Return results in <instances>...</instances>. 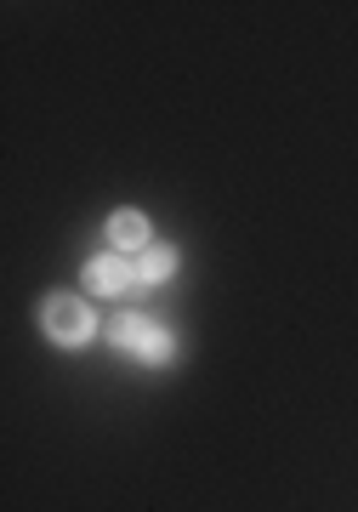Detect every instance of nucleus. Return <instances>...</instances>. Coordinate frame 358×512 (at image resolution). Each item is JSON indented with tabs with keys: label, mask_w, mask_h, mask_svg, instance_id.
<instances>
[{
	"label": "nucleus",
	"mask_w": 358,
	"mask_h": 512,
	"mask_svg": "<svg viewBox=\"0 0 358 512\" xmlns=\"http://www.w3.org/2000/svg\"><path fill=\"white\" fill-rule=\"evenodd\" d=\"M46 330H52V342H63V348H80L91 336V308L80 296H52L46 302Z\"/></svg>",
	"instance_id": "obj_2"
},
{
	"label": "nucleus",
	"mask_w": 358,
	"mask_h": 512,
	"mask_svg": "<svg viewBox=\"0 0 358 512\" xmlns=\"http://www.w3.org/2000/svg\"><path fill=\"white\" fill-rule=\"evenodd\" d=\"M86 279H91V291H103V296L143 291V285H137V262H126V256H91Z\"/></svg>",
	"instance_id": "obj_3"
},
{
	"label": "nucleus",
	"mask_w": 358,
	"mask_h": 512,
	"mask_svg": "<svg viewBox=\"0 0 358 512\" xmlns=\"http://www.w3.org/2000/svg\"><path fill=\"white\" fill-rule=\"evenodd\" d=\"M177 274V251H171V245H148L143 256H137V285H160V279H171Z\"/></svg>",
	"instance_id": "obj_5"
},
{
	"label": "nucleus",
	"mask_w": 358,
	"mask_h": 512,
	"mask_svg": "<svg viewBox=\"0 0 358 512\" xmlns=\"http://www.w3.org/2000/svg\"><path fill=\"white\" fill-rule=\"evenodd\" d=\"M114 348H120V353H137L143 365H171V359H177L171 330L154 325V319H137V313H120V319H114Z\"/></svg>",
	"instance_id": "obj_1"
},
{
	"label": "nucleus",
	"mask_w": 358,
	"mask_h": 512,
	"mask_svg": "<svg viewBox=\"0 0 358 512\" xmlns=\"http://www.w3.org/2000/svg\"><path fill=\"white\" fill-rule=\"evenodd\" d=\"M108 239H114L126 256H143L148 251V217L143 211H120V217L108 222Z\"/></svg>",
	"instance_id": "obj_4"
}]
</instances>
